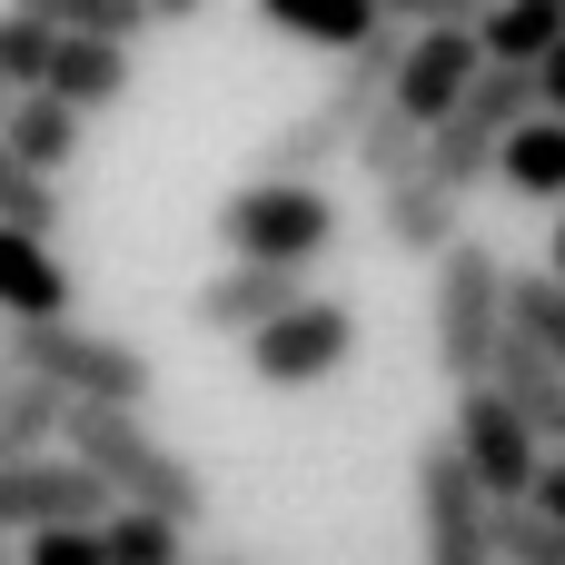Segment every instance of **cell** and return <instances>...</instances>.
I'll use <instances>...</instances> for the list:
<instances>
[{
  "instance_id": "6da1fadb",
  "label": "cell",
  "mask_w": 565,
  "mask_h": 565,
  "mask_svg": "<svg viewBox=\"0 0 565 565\" xmlns=\"http://www.w3.org/2000/svg\"><path fill=\"white\" fill-rule=\"evenodd\" d=\"M60 447H70V467H89V477L109 487V507H129V516H159V526H179V536L209 516V477H199L139 407H70Z\"/></svg>"
},
{
  "instance_id": "7a4b0ae2",
  "label": "cell",
  "mask_w": 565,
  "mask_h": 565,
  "mask_svg": "<svg viewBox=\"0 0 565 565\" xmlns=\"http://www.w3.org/2000/svg\"><path fill=\"white\" fill-rule=\"evenodd\" d=\"M507 258L487 248V238H457L447 258H437V298H427V348H437V377L457 387V397H477L487 377H497V358H507Z\"/></svg>"
},
{
  "instance_id": "3957f363",
  "label": "cell",
  "mask_w": 565,
  "mask_h": 565,
  "mask_svg": "<svg viewBox=\"0 0 565 565\" xmlns=\"http://www.w3.org/2000/svg\"><path fill=\"white\" fill-rule=\"evenodd\" d=\"M218 248H228L238 268H288V278H308V268L338 248V199L308 189V179H248V189L218 199Z\"/></svg>"
},
{
  "instance_id": "277c9868",
  "label": "cell",
  "mask_w": 565,
  "mask_h": 565,
  "mask_svg": "<svg viewBox=\"0 0 565 565\" xmlns=\"http://www.w3.org/2000/svg\"><path fill=\"white\" fill-rule=\"evenodd\" d=\"M20 367L40 377V387H60L70 407H139L149 417V387H159V367L129 348V338H99V328H20Z\"/></svg>"
},
{
  "instance_id": "5b68a950",
  "label": "cell",
  "mask_w": 565,
  "mask_h": 565,
  "mask_svg": "<svg viewBox=\"0 0 565 565\" xmlns=\"http://www.w3.org/2000/svg\"><path fill=\"white\" fill-rule=\"evenodd\" d=\"M417 526H427V565H497V497L477 487L457 437L417 447Z\"/></svg>"
},
{
  "instance_id": "8992f818",
  "label": "cell",
  "mask_w": 565,
  "mask_h": 565,
  "mask_svg": "<svg viewBox=\"0 0 565 565\" xmlns=\"http://www.w3.org/2000/svg\"><path fill=\"white\" fill-rule=\"evenodd\" d=\"M447 437L467 447V467H477V487L497 497V507H526L536 497V477H546V437L497 397V387H477V397H457V417H447Z\"/></svg>"
},
{
  "instance_id": "52a82bcc",
  "label": "cell",
  "mask_w": 565,
  "mask_h": 565,
  "mask_svg": "<svg viewBox=\"0 0 565 565\" xmlns=\"http://www.w3.org/2000/svg\"><path fill=\"white\" fill-rule=\"evenodd\" d=\"M348 358H358V308H348V298H308V308H288L268 338H248L258 387H328Z\"/></svg>"
},
{
  "instance_id": "ba28073f",
  "label": "cell",
  "mask_w": 565,
  "mask_h": 565,
  "mask_svg": "<svg viewBox=\"0 0 565 565\" xmlns=\"http://www.w3.org/2000/svg\"><path fill=\"white\" fill-rule=\"evenodd\" d=\"M477 79H487V40H477V30H417V50H407V70H397V109L437 139V129L477 99Z\"/></svg>"
},
{
  "instance_id": "9c48e42d",
  "label": "cell",
  "mask_w": 565,
  "mask_h": 565,
  "mask_svg": "<svg viewBox=\"0 0 565 565\" xmlns=\"http://www.w3.org/2000/svg\"><path fill=\"white\" fill-rule=\"evenodd\" d=\"M308 298H318L308 278H288V268H238V258H228V268L189 298V318H199L209 338H268V328H278L288 308H308Z\"/></svg>"
},
{
  "instance_id": "30bf717a",
  "label": "cell",
  "mask_w": 565,
  "mask_h": 565,
  "mask_svg": "<svg viewBox=\"0 0 565 565\" xmlns=\"http://www.w3.org/2000/svg\"><path fill=\"white\" fill-rule=\"evenodd\" d=\"M70 308H79V288H70L60 248L30 228H0V328H70Z\"/></svg>"
},
{
  "instance_id": "8fae6325",
  "label": "cell",
  "mask_w": 565,
  "mask_h": 565,
  "mask_svg": "<svg viewBox=\"0 0 565 565\" xmlns=\"http://www.w3.org/2000/svg\"><path fill=\"white\" fill-rule=\"evenodd\" d=\"M457 218H467V199H457L447 179H407V189H387V199H377V228H387V248H397V258H447V248L467 238Z\"/></svg>"
},
{
  "instance_id": "7c38bea8",
  "label": "cell",
  "mask_w": 565,
  "mask_h": 565,
  "mask_svg": "<svg viewBox=\"0 0 565 565\" xmlns=\"http://www.w3.org/2000/svg\"><path fill=\"white\" fill-rule=\"evenodd\" d=\"M328 159H358V129L318 99V109H298V119H278V129H268L258 179H308V189H318V169H328Z\"/></svg>"
},
{
  "instance_id": "4fadbf2b",
  "label": "cell",
  "mask_w": 565,
  "mask_h": 565,
  "mask_svg": "<svg viewBox=\"0 0 565 565\" xmlns=\"http://www.w3.org/2000/svg\"><path fill=\"white\" fill-rule=\"evenodd\" d=\"M258 20L268 30H288V40H308V50H367L377 30H387V10L377 0H258Z\"/></svg>"
},
{
  "instance_id": "5bb4252c",
  "label": "cell",
  "mask_w": 565,
  "mask_h": 565,
  "mask_svg": "<svg viewBox=\"0 0 565 565\" xmlns=\"http://www.w3.org/2000/svg\"><path fill=\"white\" fill-rule=\"evenodd\" d=\"M487 387H497V397H507L536 437H556V447H565V367L546 358V348L507 338V358H497V377H487Z\"/></svg>"
},
{
  "instance_id": "9a60e30c",
  "label": "cell",
  "mask_w": 565,
  "mask_h": 565,
  "mask_svg": "<svg viewBox=\"0 0 565 565\" xmlns=\"http://www.w3.org/2000/svg\"><path fill=\"white\" fill-rule=\"evenodd\" d=\"M50 99H70L79 119L119 109V99H129V40H60V70H50Z\"/></svg>"
},
{
  "instance_id": "2e32d148",
  "label": "cell",
  "mask_w": 565,
  "mask_h": 565,
  "mask_svg": "<svg viewBox=\"0 0 565 565\" xmlns=\"http://www.w3.org/2000/svg\"><path fill=\"white\" fill-rule=\"evenodd\" d=\"M477 40H487V70H546L565 50V0H497Z\"/></svg>"
},
{
  "instance_id": "e0dca14e",
  "label": "cell",
  "mask_w": 565,
  "mask_h": 565,
  "mask_svg": "<svg viewBox=\"0 0 565 565\" xmlns=\"http://www.w3.org/2000/svg\"><path fill=\"white\" fill-rule=\"evenodd\" d=\"M0 139H10V149H20V159L40 169L50 189H60V169L79 159V109H70V99H50V89H30V99H20V109L0 119Z\"/></svg>"
},
{
  "instance_id": "ac0fdd59",
  "label": "cell",
  "mask_w": 565,
  "mask_h": 565,
  "mask_svg": "<svg viewBox=\"0 0 565 565\" xmlns=\"http://www.w3.org/2000/svg\"><path fill=\"white\" fill-rule=\"evenodd\" d=\"M60 427H70V397L60 387H10V407H0V467H40L50 447H60Z\"/></svg>"
},
{
  "instance_id": "d6986e66",
  "label": "cell",
  "mask_w": 565,
  "mask_h": 565,
  "mask_svg": "<svg viewBox=\"0 0 565 565\" xmlns=\"http://www.w3.org/2000/svg\"><path fill=\"white\" fill-rule=\"evenodd\" d=\"M358 169L377 179V199L407 189V179H427V129H417L407 109H377V119L358 129Z\"/></svg>"
},
{
  "instance_id": "ffe728a7",
  "label": "cell",
  "mask_w": 565,
  "mask_h": 565,
  "mask_svg": "<svg viewBox=\"0 0 565 565\" xmlns=\"http://www.w3.org/2000/svg\"><path fill=\"white\" fill-rule=\"evenodd\" d=\"M507 328L565 367V278L556 268H516V278H507Z\"/></svg>"
},
{
  "instance_id": "44dd1931",
  "label": "cell",
  "mask_w": 565,
  "mask_h": 565,
  "mask_svg": "<svg viewBox=\"0 0 565 565\" xmlns=\"http://www.w3.org/2000/svg\"><path fill=\"white\" fill-rule=\"evenodd\" d=\"M497 179H507L516 199H556V209H565V119H526Z\"/></svg>"
},
{
  "instance_id": "7402d4cb",
  "label": "cell",
  "mask_w": 565,
  "mask_h": 565,
  "mask_svg": "<svg viewBox=\"0 0 565 565\" xmlns=\"http://www.w3.org/2000/svg\"><path fill=\"white\" fill-rule=\"evenodd\" d=\"M30 20H50L60 40H139L149 30V0H10Z\"/></svg>"
},
{
  "instance_id": "603a6c76",
  "label": "cell",
  "mask_w": 565,
  "mask_h": 565,
  "mask_svg": "<svg viewBox=\"0 0 565 565\" xmlns=\"http://www.w3.org/2000/svg\"><path fill=\"white\" fill-rule=\"evenodd\" d=\"M50 70H60V30L30 20V10H0V79H10V99L50 89Z\"/></svg>"
},
{
  "instance_id": "cb8c5ba5",
  "label": "cell",
  "mask_w": 565,
  "mask_h": 565,
  "mask_svg": "<svg viewBox=\"0 0 565 565\" xmlns=\"http://www.w3.org/2000/svg\"><path fill=\"white\" fill-rule=\"evenodd\" d=\"M50 218H60V189L0 139V228H30V238H50Z\"/></svg>"
},
{
  "instance_id": "d4e9b609",
  "label": "cell",
  "mask_w": 565,
  "mask_h": 565,
  "mask_svg": "<svg viewBox=\"0 0 565 565\" xmlns=\"http://www.w3.org/2000/svg\"><path fill=\"white\" fill-rule=\"evenodd\" d=\"M497 565H565V526L526 497V507H497Z\"/></svg>"
},
{
  "instance_id": "484cf974",
  "label": "cell",
  "mask_w": 565,
  "mask_h": 565,
  "mask_svg": "<svg viewBox=\"0 0 565 565\" xmlns=\"http://www.w3.org/2000/svg\"><path fill=\"white\" fill-rule=\"evenodd\" d=\"M99 536H109V565H179V546H189L179 526H159V516H129V507H119Z\"/></svg>"
},
{
  "instance_id": "4316f807",
  "label": "cell",
  "mask_w": 565,
  "mask_h": 565,
  "mask_svg": "<svg viewBox=\"0 0 565 565\" xmlns=\"http://www.w3.org/2000/svg\"><path fill=\"white\" fill-rule=\"evenodd\" d=\"M397 30H487L497 20V0H377Z\"/></svg>"
},
{
  "instance_id": "83f0119b",
  "label": "cell",
  "mask_w": 565,
  "mask_h": 565,
  "mask_svg": "<svg viewBox=\"0 0 565 565\" xmlns=\"http://www.w3.org/2000/svg\"><path fill=\"white\" fill-rule=\"evenodd\" d=\"M20 565H109V536L99 526H60V536H30Z\"/></svg>"
},
{
  "instance_id": "f1b7e54d",
  "label": "cell",
  "mask_w": 565,
  "mask_h": 565,
  "mask_svg": "<svg viewBox=\"0 0 565 565\" xmlns=\"http://www.w3.org/2000/svg\"><path fill=\"white\" fill-rule=\"evenodd\" d=\"M536 507H546V516H556V526H565V447H556V457H546V477H536Z\"/></svg>"
},
{
  "instance_id": "f546056e",
  "label": "cell",
  "mask_w": 565,
  "mask_h": 565,
  "mask_svg": "<svg viewBox=\"0 0 565 565\" xmlns=\"http://www.w3.org/2000/svg\"><path fill=\"white\" fill-rule=\"evenodd\" d=\"M10 387H30V367H20V328H0V407H10Z\"/></svg>"
},
{
  "instance_id": "4dcf8cb0",
  "label": "cell",
  "mask_w": 565,
  "mask_h": 565,
  "mask_svg": "<svg viewBox=\"0 0 565 565\" xmlns=\"http://www.w3.org/2000/svg\"><path fill=\"white\" fill-rule=\"evenodd\" d=\"M199 10H209V0H149V30H189Z\"/></svg>"
},
{
  "instance_id": "1f68e13d",
  "label": "cell",
  "mask_w": 565,
  "mask_h": 565,
  "mask_svg": "<svg viewBox=\"0 0 565 565\" xmlns=\"http://www.w3.org/2000/svg\"><path fill=\"white\" fill-rule=\"evenodd\" d=\"M536 89H546V119H565V50L546 60V70H536Z\"/></svg>"
},
{
  "instance_id": "d6a6232c",
  "label": "cell",
  "mask_w": 565,
  "mask_h": 565,
  "mask_svg": "<svg viewBox=\"0 0 565 565\" xmlns=\"http://www.w3.org/2000/svg\"><path fill=\"white\" fill-rule=\"evenodd\" d=\"M556 278H565V209H556Z\"/></svg>"
},
{
  "instance_id": "836d02e7",
  "label": "cell",
  "mask_w": 565,
  "mask_h": 565,
  "mask_svg": "<svg viewBox=\"0 0 565 565\" xmlns=\"http://www.w3.org/2000/svg\"><path fill=\"white\" fill-rule=\"evenodd\" d=\"M10 109H20V99H10V79H0V119H10Z\"/></svg>"
},
{
  "instance_id": "e575fe53",
  "label": "cell",
  "mask_w": 565,
  "mask_h": 565,
  "mask_svg": "<svg viewBox=\"0 0 565 565\" xmlns=\"http://www.w3.org/2000/svg\"><path fill=\"white\" fill-rule=\"evenodd\" d=\"M0 565H20V546H0Z\"/></svg>"
}]
</instances>
